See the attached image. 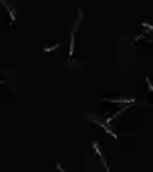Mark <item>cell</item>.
<instances>
[{
    "mask_svg": "<svg viewBox=\"0 0 153 172\" xmlns=\"http://www.w3.org/2000/svg\"><path fill=\"white\" fill-rule=\"evenodd\" d=\"M81 18H83V11L80 9L78 11V18H77V21H75V24H74V29H72V32H71V44H69V60L72 59V56H74V47H75V33H77V29H78V26H80V23H81Z\"/></svg>",
    "mask_w": 153,
    "mask_h": 172,
    "instance_id": "1",
    "label": "cell"
},
{
    "mask_svg": "<svg viewBox=\"0 0 153 172\" xmlns=\"http://www.w3.org/2000/svg\"><path fill=\"white\" fill-rule=\"evenodd\" d=\"M92 146H93V149H95V154H96V155L101 158V161H102V164H104L105 170H107V172H110V166H108V163H107V160H105V157H104L102 151H101V146H99V143H98L96 140H93V142H92Z\"/></svg>",
    "mask_w": 153,
    "mask_h": 172,
    "instance_id": "2",
    "label": "cell"
},
{
    "mask_svg": "<svg viewBox=\"0 0 153 172\" xmlns=\"http://www.w3.org/2000/svg\"><path fill=\"white\" fill-rule=\"evenodd\" d=\"M101 100L104 101H110V103H117V104H134L135 100H116V98H105V97H101Z\"/></svg>",
    "mask_w": 153,
    "mask_h": 172,
    "instance_id": "3",
    "label": "cell"
},
{
    "mask_svg": "<svg viewBox=\"0 0 153 172\" xmlns=\"http://www.w3.org/2000/svg\"><path fill=\"white\" fill-rule=\"evenodd\" d=\"M95 124H96L98 127L104 128V130H105V131H107L108 134H111V136H113V139H116V140L119 139V137H117V134H116V133H114V131H113V130H111L110 127H108V124H102V122H98V121H95Z\"/></svg>",
    "mask_w": 153,
    "mask_h": 172,
    "instance_id": "4",
    "label": "cell"
},
{
    "mask_svg": "<svg viewBox=\"0 0 153 172\" xmlns=\"http://www.w3.org/2000/svg\"><path fill=\"white\" fill-rule=\"evenodd\" d=\"M60 47V44H56V45H53V47H47V48H44V53H48V51H51V50H56V48H59Z\"/></svg>",
    "mask_w": 153,
    "mask_h": 172,
    "instance_id": "5",
    "label": "cell"
},
{
    "mask_svg": "<svg viewBox=\"0 0 153 172\" xmlns=\"http://www.w3.org/2000/svg\"><path fill=\"white\" fill-rule=\"evenodd\" d=\"M56 167H57V169H59L60 172H65V169L62 167V164H60V163H56Z\"/></svg>",
    "mask_w": 153,
    "mask_h": 172,
    "instance_id": "6",
    "label": "cell"
},
{
    "mask_svg": "<svg viewBox=\"0 0 153 172\" xmlns=\"http://www.w3.org/2000/svg\"><path fill=\"white\" fill-rule=\"evenodd\" d=\"M0 83H2V84H3V83H5V81H3V80H2V78H0Z\"/></svg>",
    "mask_w": 153,
    "mask_h": 172,
    "instance_id": "7",
    "label": "cell"
}]
</instances>
